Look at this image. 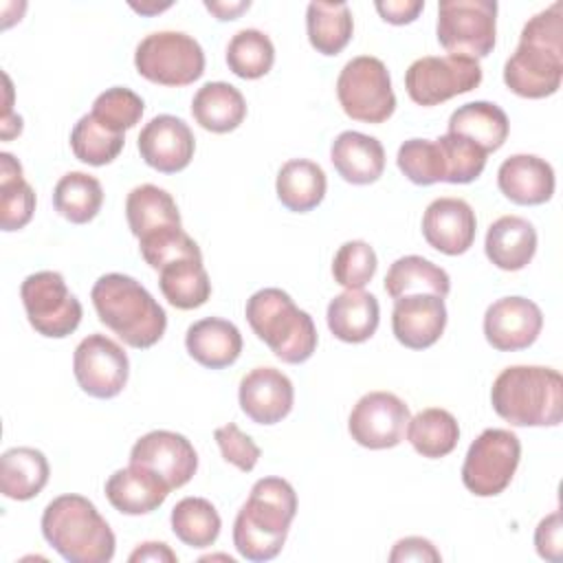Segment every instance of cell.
Segmentation results:
<instances>
[{
    "instance_id": "obj_39",
    "label": "cell",
    "mask_w": 563,
    "mask_h": 563,
    "mask_svg": "<svg viewBox=\"0 0 563 563\" xmlns=\"http://www.w3.org/2000/svg\"><path fill=\"white\" fill-rule=\"evenodd\" d=\"M275 64V46L260 29H242L227 44V66L242 79H260Z\"/></svg>"
},
{
    "instance_id": "obj_18",
    "label": "cell",
    "mask_w": 563,
    "mask_h": 563,
    "mask_svg": "<svg viewBox=\"0 0 563 563\" xmlns=\"http://www.w3.org/2000/svg\"><path fill=\"white\" fill-rule=\"evenodd\" d=\"M477 218L462 198H435L422 216V235L427 244L444 255H462L475 242Z\"/></svg>"
},
{
    "instance_id": "obj_51",
    "label": "cell",
    "mask_w": 563,
    "mask_h": 563,
    "mask_svg": "<svg viewBox=\"0 0 563 563\" xmlns=\"http://www.w3.org/2000/svg\"><path fill=\"white\" fill-rule=\"evenodd\" d=\"M205 7L218 20H235L242 11H246L251 7V2L249 0H240V2H209V0H205Z\"/></svg>"
},
{
    "instance_id": "obj_22",
    "label": "cell",
    "mask_w": 563,
    "mask_h": 563,
    "mask_svg": "<svg viewBox=\"0 0 563 563\" xmlns=\"http://www.w3.org/2000/svg\"><path fill=\"white\" fill-rule=\"evenodd\" d=\"M169 486L147 466L130 464L114 471L106 482V497L110 506L123 515H147L163 506Z\"/></svg>"
},
{
    "instance_id": "obj_9",
    "label": "cell",
    "mask_w": 563,
    "mask_h": 563,
    "mask_svg": "<svg viewBox=\"0 0 563 563\" xmlns=\"http://www.w3.org/2000/svg\"><path fill=\"white\" fill-rule=\"evenodd\" d=\"M438 42L451 55L486 57L495 48V0H442L438 4Z\"/></svg>"
},
{
    "instance_id": "obj_7",
    "label": "cell",
    "mask_w": 563,
    "mask_h": 563,
    "mask_svg": "<svg viewBox=\"0 0 563 563\" xmlns=\"http://www.w3.org/2000/svg\"><path fill=\"white\" fill-rule=\"evenodd\" d=\"M134 66L152 84L189 86L205 73V51L183 31H156L139 42Z\"/></svg>"
},
{
    "instance_id": "obj_36",
    "label": "cell",
    "mask_w": 563,
    "mask_h": 563,
    "mask_svg": "<svg viewBox=\"0 0 563 563\" xmlns=\"http://www.w3.org/2000/svg\"><path fill=\"white\" fill-rule=\"evenodd\" d=\"M35 211V191L22 176L20 161L0 154V227L2 231L24 229Z\"/></svg>"
},
{
    "instance_id": "obj_42",
    "label": "cell",
    "mask_w": 563,
    "mask_h": 563,
    "mask_svg": "<svg viewBox=\"0 0 563 563\" xmlns=\"http://www.w3.org/2000/svg\"><path fill=\"white\" fill-rule=\"evenodd\" d=\"M376 251L363 240H350L334 253L332 277L345 290H363L376 275Z\"/></svg>"
},
{
    "instance_id": "obj_27",
    "label": "cell",
    "mask_w": 563,
    "mask_h": 563,
    "mask_svg": "<svg viewBox=\"0 0 563 563\" xmlns=\"http://www.w3.org/2000/svg\"><path fill=\"white\" fill-rule=\"evenodd\" d=\"M191 114L200 128L213 134L233 132L246 117L242 92L227 81L200 86L191 99Z\"/></svg>"
},
{
    "instance_id": "obj_3",
    "label": "cell",
    "mask_w": 563,
    "mask_h": 563,
    "mask_svg": "<svg viewBox=\"0 0 563 563\" xmlns=\"http://www.w3.org/2000/svg\"><path fill=\"white\" fill-rule=\"evenodd\" d=\"M99 321L125 345L145 350L158 343L167 328V314L141 282L123 273L101 275L90 290Z\"/></svg>"
},
{
    "instance_id": "obj_26",
    "label": "cell",
    "mask_w": 563,
    "mask_h": 563,
    "mask_svg": "<svg viewBox=\"0 0 563 563\" xmlns=\"http://www.w3.org/2000/svg\"><path fill=\"white\" fill-rule=\"evenodd\" d=\"M328 328L343 343H363L374 336L380 308L378 299L365 290H345L328 303Z\"/></svg>"
},
{
    "instance_id": "obj_35",
    "label": "cell",
    "mask_w": 563,
    "mask_h": 563,
    "mask_svg": "<svg viewBox=\"0 0 563 563\" xmlns=\"http://www.w3.org/2000/svg\"><path fill=\"white\" fill-rule=\"evenodd\" d=\"M407 440L413 451L422 457L438 460L449 455L460 440V427L451 411L440 407H429L418 411L407 422Z\"/></svg>"
},
{
    "instance_id": "obj_46",
    "label": "cell",
    "mask_w": 563,
    "mask_h": 563,
    "mask_svg": "<svg viewBox=\"0 0 563 563\" xmlns=\"http://www.w3.org/2000/svg\"><path fill=\"white\" fill-rule=\"evenodd\" d=\"M213 438H216V442L220 446V453H222L224 462L233 464L242 473H249V471L255 468L262 451L251 440V435H246L235 422H227V424L218 427L213 431Z\"/></svg>"
},
{
    "instance_id": "obj_41",
    "label": "cell",
    "mask_w": 563,
    "mask_h": 563,
    "mask_svg": "<svg viewBox=\"0 0 563 563\" xmlns=\"http://www.w3.org/2000/svg\"><path fill=\"white\" fill-rule=\"evenodd\" d=\"M398 169L413 183V185H433L444 183L446 167L444 156L438 141L429 139H409L398 147L396 156Z\"/></svg>"
},
{
    "instance_id": "obj_24",
    "label": "cell",
    "mask_w": 563,
    "mask_h": 563,
    "mask_svg": "<svg viewBox=\"0 0 563 563\" xmlns=\"http://www.w3.org/2000/svg\"><path fill=\"white\" fill-rule=\"evenodd\" d=\"M185 347L189 356L209 369H222L238 361L242 334L235 323L220 317H205L187 328Z\"/></svg>"
},
{
    "instance_id": "obj_49",
    "label": "cell",
    "mask_w": 563,
    "mask_h": 563,
    "mask_svg": "<svg viewBox=\"0 0 563 563\" xmlns=\"http://www.w3.org/2000/svg\"><path fill=\"white\" fill-rule=\"evenodd\" d=\"M380 18L389 24H409L418 18V13L424 9L422 0H387V2H376L374 4Z\"/></svg>"
},
{
    "instance_id": "obj_12",
    "label": "cell",
    "mask_w": 563,
    "mask_h": 563,
    "mask_svg": "<svg viewBox=\"0 0 563 563\" xmlns=\"http://www.w3.org/2000/svg\"><path fill=\"white\" fill-rule=\"evenodd\" d=\"M482 81V66L473 57L462 55H427L405 73V88L413 103L431 108L449 101L451 97L471 92Z\"/></svg>"
},
{
    "instance_id": "obj_10",
    "label": "cell",
    "mask_w": 563,
    "mask_h": 563,
    "mask_svg": "<svg viewBox=\"0 0 563 563\" xmlns=\"http://www.w3.org/2000/svg\"><path fill=\"white\" fill-rule=\"evenodd\" d=\"M521 460V442L508 429H484L468 446L462 484L477 497H495L508 488Z\"/></svg>"
},
{
    "instance_id": "obj_47",
    "label": "cell",
    "mask_w": 563,
    "mask_h": 563,
    "mask_svg": "<svg viewBox=\"0 0 563 563\" xmlns=\"http://www.w3.org/2000/svg\"><path fill=\"white\" fill-rule=\"evenodd\" d=\"M561 512L554 510L548 517H543L534 530V548L537 554L550 563L561 561L563 539H561Z\"/></svg>"
},
{
    "instance_id": "obj_23",
    "label": "cell",
    "mask_w": 563,
    "mask_h": 563,
    "mask_svg": "<svg viewBox=\"0 0 563 563\" xmlns=\"http://www.w3.org/2000/svg\"><path fill=\"white\" fill-rule=\"evenodd\" d=\"M330 161L345 183L369 185L383 176L385 150L376 136L345 130L332 141Z\"/></svg>"
},
{
    "instance_id": "obj_44",
    "label": "cell",
    "mask_w": 563,
    "mask_h": 563,
    "mask_svg": "<svg viewBox=\"0 0 563 563\" xmlns=\"http://www.w3.org/2000/svg\"><path fill=\"white\" fill-rule=\"evenodd\" d=\"M435 141L444 156V167H446L444 183L466 185V183H473L484 172L488 154L479 150L475 143H471L468 139L446 132Z\"/></svg>"
},
{
    "instance_id": "obj_6",
    "label": "cell",
    "mask_w": 563,
    "mask_h": 563,
    "mask_svg": "<svg viewBox=\"0 0 563 563\" xmlns=\"http://www.w3.org/2000/svg\"><path fill=\"white\" fill-rule=\"evenodd\" d=\"M251 330L271 352L290 365L308 361L317 350V328L312 317L297 308L282 288H262L246 299L244 308Z\"/></svg>"
},
{
    "instance_id": "obj_5",
    "label": "cell",
    "mask_w": 563,
    "mask_h": 563,
    "mask_svg": "<svg viewBox=\"0 0 563 563\" xmlns=\"http://www.w3.org/2000/svg\"><path fill=\"white\" fill-rule=\"evenodd\" d=\"M42 534L68 563H108L114 556V532L84 495H59L42 512Z\"/></svg>"
},
{
    "instance_id": "obj_2",
    "label": "cell",
    "mask_w": 563,
    "mask_h": 563,
    "mask_svg": "<svg viewBox=\"0 0 563 563\" xmlns=\"http://www.w3.org/2000/svg\"><path fill=\"white\" fill-rule=\"evenodd\" d=\"M297 515V493L282 477H262L233 521V545L246 561L275 559Z\"/></svg>"
},
{
    "instance_id": "obj_4",
    "label": "cell",
    "mask_w": 563,
    "mask_h": 563,
    "mask_svg": "<svg viewBox=\"0 0 563 563\" xmlns=\"http://www.w3.org/2000/svg\"><path fill=\"white\" fill-rule=\"evenodd\" d=\"M490 402L512 427H556L563 416V378L543 365H510L497 374Z\"/></svg>"
},
{
    "instance_id": "obj_15",
    "label": "cell",
    "mask_w": 563,
    "mask_h": 563,
    "mask_svg": "<svg viewBox=\"0 0 563 563\" xmlns=\"http://www.w3.org/2000/svg\"><path fill=\"white\" fill-rule=\"evenodd\" d=\"M130 464L147 466L174 490L194 477L198 468V453L183 433L156 429L134 442Z\"/></svg>"
},
{
    "instance_id": "obj_8",
    "label": "cell",
    "mask_w": 563,
    "mask_h": 563,
    "mask_svg": "<svg viewBox=\"0 0 563 563\" xmlns=\"http://www.w3.org/2000/svg\"><path fill=\"white\" fill-rule=\"evenodd\" d=\"M343 112L363 123H383L396 110V95L387 66L372 55L352 57L336 79Z\"/></svg>"
},
{
    "instance_id": "obj_31",
    "label": "cell",
    "mask_w": 563,
    "mask_h": 563,
    "mask_svg": "<svg viewBox=\"0 0 563 563\" xmlns=\"http://www.w3.org/2000/svg\"><path fill=\"white\" fill-rule=\"evenodd\" d=\"M328 189L325 172L321 165L308 158H292L286 161L275 180V191L279 202L295 213H306L321 205Z\"/></svg>"
},
{
    "instance_id": "obj_43",
    "label": "cell",
    "mask_w": 563,
    "mask_h": 563,
    "mask_svg": "<svg viewBox=\"0 0 563 563\" xmlns=\"http://www.w3.org/2000/svg\"><path fill=\"white\" fill-rule=\"evenodd\" d=\"M143 110L145 103L134 90L125 86H112L95 99L90 114L106 128L123 134L141 121Z\"/></svg>"
},
{
    "instance_id": "obj_1",
    "label": "cell",
    "mask_w": 563,
    "mask_h": 563,
    "mask_svg": "<svg viewBox=\"0 0 563 563\" xmlns=\"http://www.w3.org/2000/svg\"><path fill=\"white\" fill-rule=\"evenodd\" d=\"M563 79V2L532 15L515 53L504 64V84L519 97L543 99L561 88Z\"/></svg>"
},
{
    "instance_id": "obj_50",
    "label": "cell",
    "mask_w": 563,
    "mask_h": 563,
    "mask_svg": "<svg viewBox=\"0 0 563 563\" xmlns=\"http://www.w3.org/2000/svg\"><path fill=\"white\" fill-rule=\"evenodd\" d=\"M130 563H141V561H152V563H176L178 556L176 552L161 541H145L141 543L128 559Z\"/></svg>"
},
{
    "instance_id": "obj_30",
    "label": "cell",
    "mask_w": 563,
    "mask_h": 563,
    "mask_svg": "<svg viewBox=\"0 0 563 563\" xmlns=\"http://www.w3.org/2000/svg\"><path fill=\"white\" fill-rule=\"evenodd\" d=\"M125 218L134 238H145L161 229L180 227V211L169 191L156 185H139L125 198Z\"/></svg>"
},
{
    "instance_id": "obj_19",
    "label": "cell",
    "mask_w": 563,
    "mask_h": 563,
    "mask_svg": "<svg viewBox=\"0 0 563 563\" xmlns=\"http://www.w3.org/2000/svg\"><path fill=\"white\" fill-rule=\"evenodd\" d=\"M444 325L446 306L442 297L418 292L394 299L391 332L400 345L409 350H427L442 336Z\"/></svg>"
},
{
    "instance_id": "obj_34",
    "label": "cell",
    "mask_w": 563,
    "mask_h": 563,
    "mask_svg": "<svg viewBox=\"0 0 563 563\" xmlns=\"http://www.w3.org/2000/svg\"><path fill=\"white\" fill-rule=\"evenodd\" d=\"M306 31L317 53L339 55L352 40V11L345 2H310L306 9Z\"/></svg>"
},
{
    "instance_id": "obj_38",
    "label": "cell",
    "mask_w": 563,
    "mask_h": 563,
    "mask_svg": "<svg viewBox=\"0 0 563 563\" xmlns=\"http://www.w3.org/2000/svg\"><path fill=\"white\" fill-rule=\"evenodd\" d=\"M172 532L189 548H209L220 537V515L205 497H185L172 508Z\"/></svg>"
},
{
    "instance_id": "obj_32",
    "label": "cell",
    "mask_w": 563,
    "mask_h": 563,
    "mask_svg": "<svg viewBox=\"0 0 563 563\" xmlns=\"http://www.w3.org/2000/svg\"><path fill=\"white\" fill-rule=\"evenodd\" d=\"M158 273V286L163 297L178 310L200 308L211 297V282L202 266V260H174L165 264Z\"/></svg>"
},
{
    "instance_id": "obj_37",
    "label": "cell",
    "mask_w": 563,
    "mask_h": 563,
    "mask_svg": "<svg viewBox=\"0 0 563 563\" xmlns=\"http://www.w3.org/2000/svg\"><path fill=\"white\" fill-rule=\"evenodd\" d=\"M103 205L101 183L86 172L64 174L53 189L55 211L73 224L90 222Z\"/></svg>"
},
{
    "instance_id": "obj_11",
    "label": "cell",
    "mask_w": 563,
    "mask_h": 563,
    "mask_svg": "<svg viewBox=\"0 0 563 563\" xmlns=\"http://www.w3.org/2000/svg\"><path fill=\"white\" fill-rule=\"evenodd\" d=\"M20 297L31 328L42 336L64 339L81 323L84 308L57 271L31 273L20 286Z\"/></svg>"
},
{
    "instance_id": "obj_28",
    "label": "cell",
    "mask_w": 563,
    "mask_h": 563,
    "mask_svg": "<svg viewBox=\"0 0 563 563\" xmlns=\"http://www.w3.org/2000/svg\"><path fill=\"white\" fill-rule=\"evenodd\" d=\"M449 132L468 139L486 154L497 152L510 132L506 112L490 101H471L460 106L449 117Z\"/></svg>"
},
{
    "instance_id": "obj_17",
    "label": "cell",
    "mask_w": 563,
    "mask_h": 563,
    "mask_svg": "<svg viewBox=\"0 0 563 563\" xmlns=\"http://www.w3.org/2000/svg\"><path fill=\"white\" fill-rule=\"evenodd\" d=\"M194 150L196 139L191 128L174 114L154 117L139 134L141 158L161 174L183 172L191 163Z\"/></svg>"
},
{
    "instance_id": "obj_48",
    "label": "cell",
    "mask_w": 563,
    "mask_h": 563,
    "mask_svg": "<svg viewBox=\"0 0 563 563\" xmlns=\"http://www.w3.org/2000/svg\"><path fill=\"white\" fill-rule=\"evenodd\" d=\"M440 552L435 550V545L429 539L422 537H405L400 541L394 543V550L389 552V561L391 563H400V561H440Z\"/></svg>"
},
{
    "instance_id": "obj_20",
    "label": "cell",
    "mask_w": 563,
    "mask_h": 563,
    "mask_svg": "<svg viewBox=\"0 0 563 563\" xmlns=\"http://www.w3.org/2000/svg\"><path fill=\"white\" fill-rule=\"evenodd\" d=\"M238 400L253 422L275 424L290 413L295 387L284 372L275 367H255L242 376Z\"/></svg>"
},
{
    "instance_id": "obj_13",
    "label": "cell",
    "mask_w": 563,
    "mask_h": 563,
    "mask_svg": "<svg viewBox=\"0 0 563 563\" xmlns=\"http://www.w3.org/2000/svg\"><path fill=\"white\" fill-rule=\"evenodd\" d=\"M73 372L79 387L92 398H114L123 391L130 361L123 347L106 334H88L73 354Z\"/></svg>"
},
{
    "instance_id": "obj_33",
    "label": "cell",
    "mask_w": 563,
    "mask_h": 563,
    "mask_svg": "<svg viewBox=\"0 0 563 563\" xmlns=\"http://www.w3.org/2000/svg\"><path fill=\"white\" fill-rule=\"evenodd\" d=\"M385 290L391 299L418 292H431L444 299L451 290V279L446 271L431 260L420 255H405L389 266L385 275Z\"/></svg>"
},
{
    "instance_id": "obj_16",
    "label": "cell",
    "mask_w": 563,
    "mask_h": 563,
    "mask_svg": "<svg viewBox=\"0 0 563 563\" xmlns=\"http://www.w3.org/2000/svg\"><path fill=\"white\" fill-rule=\"evenodd\" d=\"M541 308L526 297H501L484 314V336L499 352L530 347L541 334Z\"/></svg>"
},
{
    "instance_id": "obj_21",
    "label": "cell",
    "mask_w": 563,
    "mask_h": 563,
    "mask_svg": "<svg viewBox=\"0 0 563 563\" xmlns=\"http://www.w3.org/2000/svg\"><path fill=\"white\" fill-rule=\"evenodd\" d=\"M497 187L515 205H543L554 194V169L534 154H512L497 169Z\"/></svg>"
},
{
    "instance_id": "obj_29",
    "label": "cell",
    "mask_w": 563,
    "mask_h": 563,
    "mask_svg": "<svg viewBox=\"0 0 563 563\" xmlns=\"http://www.w3.org/2000/svg\"><path fill=\"white\" fill-rule=\"evenodd\" d=\"M48 475L46 455L33 446H13L0 457V490L9 499H33L46 486Z\"/></svg>"
},
{
    "instance_id": "obj_40",
    "label": "cell",
    "mask_w": 563,
    "mask_h": 563,
    "mask_svg": "<svg viewBox=\"0 0 563 563\" xmlns=\"http://www.w3.org/2000/svg\"><path fill=\"white\" fill-rule=\"evenodd\" d=\"M125 136L99 123L90 112L84 114L70 132V150L77 161L101 167L112 163L123 150Z\"/></svg>"
},
{
    "instance_id": "obj_14",
    "label": "cell",
    "mask_w": 563,
    "mask_h": 563,
    "mask_svg": "<svg viewBox=\"0 0 563 563\" xmlns=\"http://www.w3.org/2000/svg\"><path fill=\"white\" fill-rule=\"evenodd\" d=\"M411 413L405 400L391 391H369L358 398L347 418L352 440L365 449L380 451L398 446Z\"/></svg>"
},
{
    "instance_id": "obj_45",
    "label": "cell",
    "mask_w": 563,
    "mask_h": 563,
    "mask_svg": "<svg viewBox=\"0 0 563 563\" xmlns=\"http://www.w3.org/2000/svg\"><path fill=\"white\" fill-rule=\"evenodd\" d=\"M139 251L143 260L154 268L161 271L165 264L183 257H196L202 260L200 246L183 231V227H169L161 229L156 233H150L139 240Z\"/></svg>"
},
{
    "instance_id": "obj_25",
    "label": "cell",
    "mask_w": 563,
    "mask_h": 563,
    "mask_svg": "<svg viewBox=\"0 0 563 563\" xmlns=\"http://www.w3.org/2000/svg\"><path fill=\"white\" fill-rule=\"evenodd\" d=\"M484 251L497 268L521 271L537 253V231L521 216H501L488 227Z\"/></svg>"
}]
</instances>
